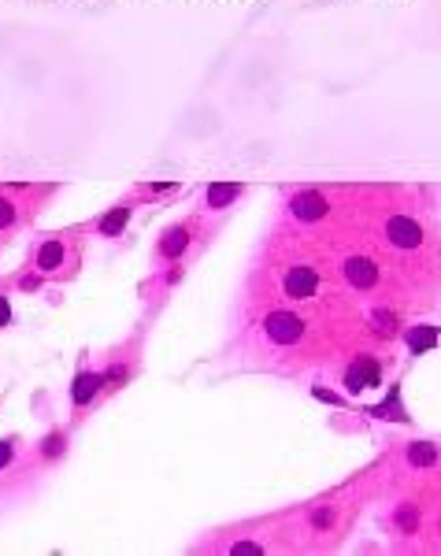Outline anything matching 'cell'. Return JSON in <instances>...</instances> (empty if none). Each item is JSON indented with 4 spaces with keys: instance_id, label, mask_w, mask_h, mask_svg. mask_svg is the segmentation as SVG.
<instances>
[{
    "instance_id": "6da1fadb",
    "label": "cell",
    "mask_w": 441,
    "mask_h": 556,
    "mask_svg": "<svg viewBox=\"0 0 441 556\" xmlns=\"http://www.w3.org/2000/svg\"><path fill=\"white\" fill-rule=\"evenodd\" d=\"M264 330H267V338L275 345H293L304 334V323H301V316H293V312H271L267 323H264Z\"/></svg>"
},
{
    "instance_id": "7a4b0ae2",
    "label": "cell",
    "mask_w": 441,
    "mask_h": 556,
    "mask_svg": "<svg viewBox=\"0 0 441 556\" xmlns=\"http://www.w3.org/2000/svg\"><path fill=\"white\" fill-rule=\"evenodd\" d=\"M386 238H389V245H397V249H415V245L423 241V230H419V223H415V219L393 215V219L386 223Z\"/></svg>"
},
{
    "instance_id": "3957f363",
    "label": "cell",
    "mask_w": 441,
    "mask_h": 556,
    "mask_svg": "<svg viewBox=\"0 0 441 556\" xmlns=\"http://www.w3.org/2000/svg\"><path fill=\"white\" fill-rule=\"evenodd\" d=\"M379 379H382V367L374 364L371 356H360L353 367H348V374H345V390L348 393H363L367 386H379Z\"/></svg>"
},
{
    "instance_id": "277c9868",
    "label": "cell",
    "mask_w": 441,
    "mask_h": 556,
    "mask_svg": "<svg viewBox=\"0 0 441 556\" xmlns=\"http://www.w3.org/2000/svg\"><path fill=\"white\" fill-rule=\"evenodd\" d=\"M316 286H319V275H316V267H308V264H297V267H290V275H285V293H290L293 301H308V297L316 293Z\"/></svg>"
},
{
    "instance_id": "5b68a950",
    "label": "cell",
    "mask_w": 441,
    "mask_h": 556,
    "mask_svg": "<svg viewBox=\"0 0 441 556\" xmlns=\"http://www.w3.org/2000/svg\"><path fill=\"white\" fill-rule=\"evenodd\" d=\"M345 278L356 290H371L379 282V264L367 260V256H353V260H345Z\"/></svg>"
},
{
    "instance_id": "8992f818",
    "label": "cell",
    "mask_w": 441,
    "mask_h": 556,
    "mask_svg": "<svg viewBox=\"0 0 441 556\" xmlns=\"http://www.w3.org/2000/svg\"><path fill=\"white\" fill-rule=\"evenodd\" d=\"M290 208H293V215L301 219V223H316V219L327 215V201H323L319 193L304 189V193H297V197L290 201Z\"/></svg>"
},
{
    "instance_id": "52a82bcc",
    "label": "cell",
    "mask_w": 441,
    "mask_h": 556,
    "mask_svg": "<svg viewBox=\"0 0 441 556\" xmlns=\"http://www.w3.org/2000/svg\"><path fill=\"white\" fill-rule=\"evenodd\" d=\"M104 386V379L100 374H78L74 379V386H71V397H74V405H86V400H93V393Z\"/></svg>"
},
{
    "instance_id": "ba28073f",
    "label": "cell",
    "mask_w": 441,
    "mask_h": 556,
    "mask_svg": "<svg viewBox=\"0 0 441 556\" xmlns=\"http://www.w3.org/2000/svg\"><path fill=\"white\" fill-rule=\"evenodd\" d=\"M63 264V245L60 241H45L37 249V271H56Z\"/></svg>"
},
{
    "instance_id": "9c48e42d",
    "label": "cell",
    "mask_w": 441,
    "mask_h": 556,
    "mask_svg": "<svg viewBox=\"0 0 441 556\" xmlns=\"http://www.w3.org/2000/svg\"><path fill=\"white\" fill-rule=\"evenodd\" d=\"M238 193H241V186H238V182H226V186H223V182H215L212 189H208V208H226V204H230L233 197H238Z\"/></svg>"
},
{
    "instance_id": "30bf717a",
    "label": "cell",
    "mask_w": 441,
    "mask_h": 556,
    "mask_svg": "<svg viewBox=\"0 0 441 556\" xmlns=\"http://www.w3.org/2000/svg\"><path fill=\"white\" fill-rule=\"evenodd\" d=\"M186 245H189V230L186 226H175V230H167V238H163L160 249H163V256H171V260H175V256H182Z\"/></svg>"
},
{
    "instance_id": "8fae6325",
    "label": "cell",
    "mask_w": 441,
    "mask_h": 556,
    "mask_svg": "<svg viewBox=\"0 0 441 556\" xmlns=\"http://www.w3.org/2000/svg\"><path fill=\"white\" fill-rule=\"evenodd\" d=\"M437 341V330L434 327H412L408 330V348L412 353H423V348H430Z\"/></svg>"
},
{
    "instance_id": "7c38bea8",
    "label": "cell",
    "mask_w": 441,
    "mask_h": 556,
    "mask_svg": "<svg viewBox=\"0 0 441 556\" xmlns=\"http://www.w3.org/2000/svg\"><path fill=\"white\" fill-rule=\"evenodd\" d=\"M408 460L415 463V468H430V463L437 460V449L426 445V442H415V445L408 449Z\"/></svg>"
},
{
    "instance_id": "4fadbf2b",
    "label": "cell",
    "mask_w": 441,
    "mask_h": 556,
    "mask_svg": "<svg viewBox=\"0 0 441 556\" xmlns=\"http://www.w3.org/2000/svg\"><path fill=\"white\" fill-rule=\"evenodd\" d=\"M126 219H130V208H115L111 215L100 219V230H104V234H119V230L126 226Z\"/></svg>"
},
{
    "instance_id": "5bb4252c",
    "label": "cell",
    "mask_w": 441,
    "mask_h": 556,
    "mask_svg": "<svg viewBox=\"0 0 441 556\" xmlns=\"http://www.w3.org/2000/svg\"><path fill=\"white\" fill-rule=\"evenodd\" d=\"M371 319L379 323V330H382V334H389V330L397 327V316H393V312H386V308H379V312H371Z\"/></svg>"
},
{
    "instance_id": "9a60e30c",
    "label": "cell",
    "mask_w": 441,
    "mask_h": 556,
    "mask_svg": "<svg viewBox=\"0 0 441 556\" xmlns=\"http://www.w3.org/2000/svg\"><path fill=\"white\" fill-rule=\"evenodd\" d=\"M11 223H15V204H11V201H0V230L11 226Z\"/></svg>"
},
{
    "instance_id": "2e32d148",
    "label": "cell",
    "mask_w": 441,
    "mask_h": 556,
    "mask_svg": "<svg viewBox=\"0 0 441 556\" xmlns=\"http://www.w3.org/2000/svg\"><path fill=\"white\" fill-rule=\"evenodd\" d=\"M41 449L48 452V456H60V452H63V434H52V438H48V442H45Z\"/></svg>"
},
{
    "instance_id": "e0dca14e",
    "label": "cell",
    "mask_w": 441,
    "mask_h": 556,
    "mask_svg": "<svg viewBox=\"0 0 441 556\" xmlns=\"http://www.w3.org/2000/svg\"><path fill=\"white\" fill-rule=\"evenodd\" d=\"M397 523L405 527V530H415V512H412V508H400V512H397Z\"/></svg>"
},
{
    "instance_id": "ac0fdd59",
    "label": "cell",
    "mask_w": 441,
    "mask_h": 556,
    "mask_svg": "<svg viewBox=\"0 0 441 556\" xmlns=\"http://www.w3.org/2000/svg\"><path fill=\"white\" fill-rule=\"evenodd\" d=\"M8 319H11V304L8 297H0V327H8Z\"/></svg>"
},
{
    "instance_id": "d6986e66",
    "label": "cell",
    "mask_w": 441,
    "mask_h": 556,
    "mask_svg": "<svg viewBox=\"0 0 441 556\" xmlns=\"http://www.w3.org/2000/svg\"><path fill=\"white\" fill-rule=\"evenodd\" d=\"M8 463H11V445L0 442V468H8Z\"/></svg>"
},
{
    "instance_id": "ffe728a7",
    "label": "cell",
    "mask_w": 441,
    "mask_h": 556,
    "mask_svg": "<svg viewBox=\"0 0 441 556\" xmlns=\"http://www.w3.org/2000/svg\"><path fill=\"white\" fill-rule=\"evenodd\" d=\"M311 520H316V527H330V512H327V508H319L316 515H311Z\"/></svg>"
},
{
    "instance_id": "44dd1931",
    "label": "cell",
    "mask_w": 441,
    "mask_h": 556,
    "mask_svg": "<svg viewBox=\"0 0 441 556\" xmlns=\"http://www.w3.org/2000/svg\"><path fill=\"white\" fill-rule=\"evenodd\" d=\"M233 552H264V549L252 545V541H238V545H233Z\"/></svg>"
},
{
    "instance_id": "7402d4cb",
    "label": "cell",
    "mask_w": 441,
    "mask_h": 556,
    "mask_svg": "<svg viewBox=\"0 0 441 556\" xmlns=\"http://www.w3.org/2000/svg\"><path fill=\"white\" fill-rule=\"evenodd\" d=\"M316 397H319V400H330V405H334V400H337V397H334L330 390H316Z\"/></svg>"
}]
</instances>
